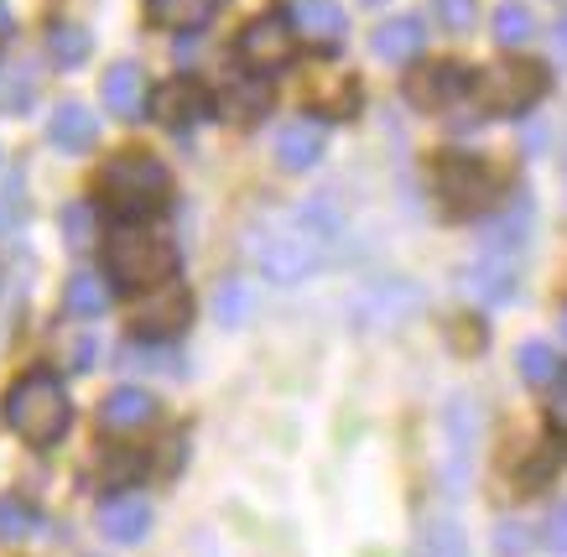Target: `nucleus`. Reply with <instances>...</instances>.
I'll use <instances>...</instances> for the list:
<instances>
[{
  "mask_svg": "<svg viewBox=\"0 0 567 557\" xmlns=\"http://www.w3.org/2000/svg\"><path fill=\"white\" fill-rule=\"evenodd\" d=\"M104 277L136 297L152 292V287L177 277V245L141 225L110 229V240H104Z\"/></svg>",
  "mask_w": 567,
  "mask_h": 557,
  "instance_id": "2",
  "label": "nucleus"
},
{
  "mask_svg": "<svg viewBox=\"0 0 567 557\" xmlns=\"http://www.w3.org/2000/svg\"><path fill=\"white\" fill-rule=\"evenodd\" d=\"M447 495H458V489L468 485V458H474V406H468V396H453V406H447Z\"/></svg>",
  "mask_w": 567,
  "mask_h": 557,
  "instance_id": "13",
  "label": "nucleus"
},
{
  "mask_svg": "<svg viewBox=\"0 0 567 557\" xmlns=\"http://www.w3.org/2000/svg\"><path fill=\"white\" fill-rule=\"evenodd\" d=\"M48 53H52V63L58 69H79L89 58V32L79 27V21H58L48 32Z\"/></svg>",
  "mask_w": 567,
  "mask_h": 557,
  "instance_id": "24",
  "label": "nucleus"
},
{
  "mask_svg": "<svg viewBox=\"0 0 567 557\" xmlns=\"http://www.w3.org/2000/svg\"><path fill=\"white\" fill-rule=\"evenodd\" d=\"M323 146H328V131L302 115V121L281 125V136H276V162H281V173H312V167L323 162Z\"/></svg>",
  "mask_w": 567,
  "mask_h": 557,
  "instance_id": "14",
  "label": "nucleus"
},
{
  "mask_svg": "<svg viewBox=\"0 0 567 557\" xmlns=\"http://www.w3.org/2000/svg\"><path fill=\"white\" fill-rule=\"evenodd\" d=\"M563 339H567V318H563Z\"/></svg>",
  "mask_w": 567,
  "mask_h": 557,
  "instance_id": "40",
  "label": "nucleus"
},
{
  "mask_svg": "<svg viewBox=\"0 0 567 557\" xmlns=\"http://www.w3.org/2000/svg\"><path fill=\"white\" fill-rule=\"evenodd\" d=\"M364 6H385V0H364Z\"/></svg>",
  "mask_w": 567,
  "mask_h": 557,
  "instance_id": "39",
  "label": "nucleus"
},
{
  "mask_svg": "<svg viewBox=\"0 0 567 557\" xmlns=\"http://www.w3.org/2000/svg\"><path fill=\"white\" fill-rule=\"evenodd\" d=\"M245 313H250V287L245 281H224L219 292H214V318L235 329V323H245Z\"/></svg>",
  "mask_w": 567,
  "mask_h": 557,
  "instance_id": "28",
  "label": "nucleus"
},
{
  "mask_svg": "<svg viewBox=\"0 0 567 557\" xmlns=\"http://www.w3.org/2000/svg\"><path fill=\"white\" fill-rule=\"evenodd\" d=\"M333 235H339V209L328 204V193H323V198L302 204V209L287 214V219H271L266 229H256L250 256H256V266L266 271V281L297 287V281H308L312 271L328 261Z\"/></svg>",
  "mask_w": 567,
  "mask_h": 557,
  "instance_id": "1",
  "label": "nucleus"
},
{
  "mask_svg": "<svg viewBox=\"0 0 567 557\" xmlns=\"http://www.w3.org/2000/svg\"><path fill=\"white\" fill-rule=\"evenodd\" d=\"M458 277H464V292L474 302H505V297L516 292V266H511L505 250H480Z\"/></svg>",
  "mask_w": 567,
  "mask_h": 557,
  "instance_id": "11",
  "label": "nucleus"
},
{
  "mask_svg": "<svg viewBox=\"0 0 567 557\" xmlns=\"http://www.w3.org/2000/svg\"><path fill=\"white\" fill-rule=\"evenodd\" d=\"M37 532V510L17 495H0V541H27Z\"/></svg>",
  "mask_w": 567,
  "mask_h": 557,
  "instance_id": "27",
  "label": "nucleus"
},
{
  "mask_svg": "<svg viewBox=\"0 0 567 557\" xmlns=\"http://www.w3.org/2000/svg\"><path fill=\"white\" fill-rule=\"evenodd\" d=\"M152 115L167 125V131H188V125H198L208 115V94L193 84V79H173V84L156 89Z\"/></svg>",
  "mask_w": 567,
  "mask_h": 557,
  "instance_id": "16",
  "label": "nucleus"
},
{
  "mask_svg": "<svg viewBox=\"0 0 567 557\" xmlns=\"http://www.w3.org/2000/svg\"><path fill=\"white\" fill-rule=\"evenodd\" d=\"M297 27L292 17H281V11H266V17H256L250 27L240 32V58L250 63L256 73H281L287 63L297 58Z\"/></svg>",
  "mask_w": 567,
  "mask_h": 557,
  "instance_id": "8",
  "label": "nucleus"
},
{
  "mask_svg": "<svg viewBox=\"0 0 567 557\" xmlns=\"http://www.w3.org/2000/svg\"><path fill=\"white\" fill-rule=\"evenodd\" d=\"M499 557H526L532 553V537H526V526L520 522H499Z\"/></svg>",
  "mask_w": 567,
  "mask_h": 557,
  "instance_id": "32",
  "label": "nucleus"
},
{
  "mask_svg": "<svg viewBox=\"0 0 567 557\" xmlns=\"http://www.w3.org/2000/svg\"><path fill=\"white\" fill-rule=\"evenodd\" d=\"M152 417H156V401H152V391H141V385H115L100 406V422L110 433H141Z\"/></svg>",
  "mask_w": 567,
  "mask_h": 557,
  "instance_id": "17",
  "label": "nucleus"
},
{
  "mask_svg": "<svg viewBox=\"0 0 567 557\" xmlns=\"http://www.w3.org/2000/svg\"><path fill=\"white\" fill-rule=\"evenodd\" d=\"M11 37V17H6V6H0V42Z\"/></svg>",
  "mask_w": 567,
  "mask_h": 557,
  "instance_id": "38",
  "label": "nucleus"
},
{
  "mask_svg": "<svg viewBox=\"0 0 567 557\" xmlns=\"http://www.w3.org/2000/svg\"><path fill=\"white\" fill-rule=\"evenodd\" d=\"M468 79L464 69H453V63H432V69H416L406 79V100L416 110H453L458 100H468Z\"/></svg>",
  "mask_w": 567,
  "mask_h": 557,
  "instance_id": "9",
  "label": "nucleus"
},
{
  "mask_svg": "<svg viewBox=\"0 0 567 557\" xmlns=\"http://www.w3.org/2000/svg\"><path fill=\"white\" fill-rule=\"evenodd\" d=\"M422 42H427V32H422V21H416V17L380 21L375 37H370L375 58H385V63H412V58L422 53Z\"/></svg>",
  "mask_w": 567,
  "mask_h": 557,
  "instance_id": "19",
  "label": "nucleus"
},
{
  "mask_svg": "<svg viewBox=\"0 0 567 557\" xmlns=\"http://www.w3.org/2000/svg\"><path fill=\"white\" fill-rule=\"evenodd\" d=\"M100 193H104V204H110L115 214L141 219V214H152V209L167 204V193H173V173H167L156 157H146V152H125V157L104 162Z\"/></svg>",
  "mask_w": 567,
  "mask_h": 557,
  "instance_id": "4",
  "label": "nucleus"
},
{
  "mask_svg": "<svg viewBox=\"0 0 567 557\" xmlns=\"http://www.w3.org/2000/svg\"><path fill=\"white\" fill-rule=\"evenodd\" d=\"M536 37V17L532 6H520V0H505L495 11V42L499 48H532Z\"/></svg>",
  "mask_w": 567,
  "mask_h": 557,
  "instance_id": "22",
  "label": "nucleus"
},
{
  "mask_svg": "<svg viewBox=\"0 0 567 557\" xmlns=\"http://www.w3.org/2000/svg\"><path fill=\"white\" fill-rule=\"evenodd\" d=\"M422 308V292H416L412 281H380L370 292L354 302V313H360L364 329H380V323H401V318H412Z\"/></svg>",
  "mask_w": 567,
  "mask_h": 557,
  "instance_id": "12",
  "label": "nucleus"
},
{
  "mask_svg": "<svg viewBox=\"0 0 567 557\" xmlns=\"http://www.w3.org/2000/svg\"><path fill=\"white\" fill-rule=\"evenodd\" d=\"M104 105L115 110L121 121H141V110H146V79H141L136 63H115V69L104 73Z\"/></svg>",
  "mask_w": 567,
  "mask_h": 557,
  "instance_id": "20",
  "label": "nucleus"
},
{
  "mask_svg": "<svg viewBox=\"0 0 567 557\" xmlns=\"http://www.w3.org/2000/svg\"><path fill=\"white\" fill-rule=\"evenodd\" d=\"M547 541H551V553H567V501L551 510V522H547Z\"/></svg>",
  "mask_w": 567,
  "mask_h": 557,
  "instance_id": "33",
  "label": "nucleus"
},
{
  "mask_svg": "<svg viewBox=\"0 0 567 557\" xmlns=\"http://www.w3.org/2000/svg\"><path fill=\"white\" fill-rule=\"evenodd\" d=\"M214 11H219V0H146V17L173 32H198L214 21Z\"/></svg>",
  "mask_w": 567,
  "mask_h": 557,
  "instance_id": "21",
  "label": "nucleus"
},
{
  "mask_svg": "<svg viewBox=\"0 0 567 557\" xmlns=\"http://www.w3.org/2000/svg\"><path fill=\"white\" fill-rule=\"evenodd\" d=\"M63 229H69L73 250L94 245V214H89V204H69V209H63Z\"/></svg>",
  "mask_w": 567,
  "mask_h": 557,
  "instance_id": "29",
  "label": "nucleus"
},
{
  "mask_svg": "<svg viewBox=\"0 0 567 557\" xmlns=\"http://www.w3.org/2000/svg\"><path fill=\"white\" fill-rule=\"evenodd\" d=\"M48 141L58 146V152H89V146L100 141V115H94L89 105H79V100H69V105L52 110Z\"/></svg>",
  "mask_w": 567,
  "mask_h": 557,
  "instance_id": "18",
  "label": "nucleus"
},
{
  "mask_svg": "<svg viewBox=\"0 0 567 557\" xmlns=\"http://www.w3.org/2000/svg\"><path fill=\"white\" fill-rule=\"evenodd\" d=\"M94 360H100V339H84L73 349V370H94Z\"/></svg>",
  "mask_w": 567,
  "mask_h": 557,
  "instance_id": "35",
  "label": "nucleus"
},
{
  "mask_svg": "<svg viewBox=\"0 0 567 557\" xmlns=\"http://www.w3.org/2000/svg\"><path fill=\"white\" fill-rule=\"evenodd\" d=\"M551 422H557V427H567V370L551 381Z\"/></svg>",
  "mask_w": 567,
  "mask_h": 557,
  "instance_id": "34",
  "label": "nucleus"
},
{
  "mask_svg": "<svg viewBox=\"0 0 567 557\" xmlns=\"http://www.w3.org/2000/svg\"><path fill=\"white\" fill-rule=\"evenodd\" d=\"M100 532L115 547H136L146 532H152V505H146V495H110V501L100 505Z\"/></svg>",
  "mask_w": 567,
  "mask_h": 557,
  "instance_id": "15",
  "label": "nucleus"
},
{
  "mask_svg": "<svg viewBox=\"0 0 567 557\" xmlns=\"http://www.w3.org/2000/svg\"><path fill=\"white\" fill-rule=\"evenodd\" d=\"M547 94V73L536 63H499V69H480L468 84V100L484 115H526Z\"/></svg>",
  "mask_w": 567,
  "mask_h": 557,
  "instance_id": "5",
  "label": "nucleus"
},
{
  "mask_svg": "<svg viewBox=\"0 0 567 557\" xmlns=\"http://www.w3.org/2000/svg\"><path fill=\"white\" fill-rule=\"evenodd\" d=\"M6 417H11V427H17L32 448H48V443H58V437L69 433V417H73L69 391L58 385L52 370H32V375H21V381L11 385Z\"/></svg>",
  "mask_w": 567,
  "mask_h": 557,
  "instance_id": "3",
  "label": "nucleus"
},
{
  "mask_svg": "<svg viewBox=\"0 0 567 557\" xmlns=\"http://www.w3.org/2000/svg\"><path fill=\"white\" fill-rule=\"evenodd\" d=\"M437 188H443L453 214H480L505 193V177H499L495 167H484L480 157H447L443 167H437Z\"/></svg>",
  "mask_w": 567,
  "mask_h": 557,
  "instance_id": "7",
  "label": "nucleus"
},
{
  "mask_svg": "<svg viewBox=\"0 0 567 557\" xmlns=\"http://www.w3.org/2000/svg\"><path fill=\"white\" fill-rule=\"evenodd\" d=\"M520 375H526V385H551L557 381V354H551V344H542V339H526L516 354Z\"/></svg>",
  "mask_w": 567,
  "mask_h": 557,
  "instance_id": "26",
  "label": "nucleus"
},
{
  "mask_svg": "<svg viewBox=\"0 0 567 557\" xmlns=\"http://www.w3.org/2000/svg\"><path fill=\"white\" fill-rule=\"evenodd\" d=\"M69 313L73 318H104L110 313V287H104L94 271H79L69 281Z\"/></svg>",
  "mask_w": 567,
  "mask_h": 557,
  "instance_id": "23",
  "label": "nucleus"
},
{
  "mask_svg": "<svg viewBox=\"0 0 567 557\" xmlns=\"http://www.w3.org/2000/svg\"><path fill=\"white\" fill-rule=\"evenodd\" d=\"M193 318V297L183 281H162V287H152V292L136 297V313H131V329L146 339V344H167V339H177V333L188 329Z\"/></svg>",
  "mask_w": 567,
  "mask_h": 557,
  "instance_id": "6",
  "label": "nucleus"
},
{
  "mask_svg": "<svg viewBox=\"0 0 567 557\" xmlns=\"http://www.w3.org/2000/svg\"><path fill=\"white\" fill-rule=\"evenodd\" d=\"M287 17H292L297 37H302L308 48H339L349 32V17L339 0H292Z\"/></svg>",
  "mask_w": 567,
  "mask_h": 557,
  "instance_id": "10",
  "label": "nucleus"
},
{
  "mask_svg": "<svg viewBox=\"0 0 567 557\" xmlns=\"http://www.w3.org/2000/svg\"><path fill=\"white\" fill-rule=\"evenodd\" d=\"M427 557H468V547H464V532L453 522H443V526H432V537H427Z\"/></svg>",
  "mask_w": 567,
  "mask_h": 557,
  "instance_id": "30",
  "label": "nucleus"
},
{
  "mask_svg": "<svg viewBox=\"0 0 567 557\" xmlns=\"http://www.w3.org/2000/svg\"><path fill=\"white\" fill-rule=\"evenodd\" d=\"M474 0H437V21H443L447 32H474Z\"/></svg>",
  "mask_w": 567,
  "mask_h": 557,
  "instance_id": "31",
  "label": "nucleus"
},
{
  "mask_svg": "<svg viewBox=\"0 0 567 557\" xmlns=\"http://www.w3.org/2000/svg\"><path fill=\"white\" fill-rule=\"evenodd\" d=\"M557 58H567V17L557 21Z\"/></svg>",
  "mask_w": 567,
  "mask_h": 557,
  "instance_id": "37",
  "label": "nucleus"
},
{
  "mask_svg": "<svg viewBox=\"0 0 567 557\" xmlns=\"http://www.w3.org/2000/svg\"><path fill=\"white\" fill-rule=\"evenodd\" d=\"M219 110L235 125H250L256 115H266V84H235V89H224Z\"/></svg>",
  "mask_w": 567,
  "mask_h": 557,
  "instance_id": "25",
  "label": "nucleus"
},
{
  "mask_svg": "<svg viewBox=\"0 0 567 557\" xmlns=\"http://www.w3.org/2000/svg\"><path fill=\"white\" fill-rule=\"evenodd\" d=\"M17 209V177H11V183H6V188H0V219H6V214Z\"/></svg>",
  "mask_w": 567,
  "mask_h": 557,
  "instance_id": "36",
  "label": "nucleus"
}]
</instances>
